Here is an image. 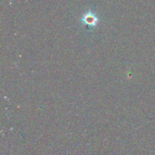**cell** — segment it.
<instances>
[{
  "instance_id": "6da1fadb",
  "label": "cell",
  "mask_w": 155,
  "mask_h": 155,
  "mask_svg": "<svg viewBox=\"0 0 155 155\" xmlns=\"http://www.w3.org/2000/svg\"><path fill=\"white\" fill-rule=\"evenodd\" d=\"M82 20H83V23H84L86 25H95L96 23H97L96 16L94 15L91 14V13L85 14Z\"/></svg>"
}]
</instances>
